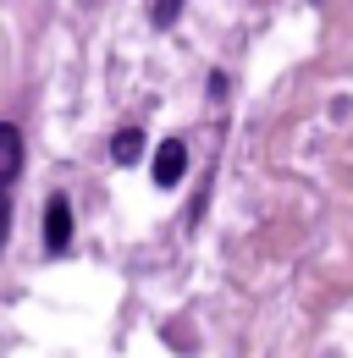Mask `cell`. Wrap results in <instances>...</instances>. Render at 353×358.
I'll use <instances>...</instances> for the list:
<instances>
[{
	"label": "cell",
	"mask_w": 353,
	"mask_h": 358,
	"mask_svg": "<svg viewBox=\"0 0 353 358\" xmlns=\"http://www.w3.org/2000/svg\"><path fill=\"white\" fill-rule=\"evenodd\" d=\"M72 248V204L67 193H50L44 199V254H67Z\"/></svg>",
	"instance_id": "obj_1"
},
{
	"label": "cell",
	"mask_w": 353,
	"mask_h": 358,
	"mask_svg": "<svg viewBox=\"0 0 353 358\" xmlns=\"http://www.w3.org/2000/svg\"><path fill=\"white\" fill-rule=\"evenodd\" d=\"M188 171V143L182 138H166L160 149H155V187H176Z\"/></svg>",
	"instance_id": "obj_2"
},
{
	"label": "cell",
	"mask_w": 353,
	"mask_h": 358,
	"mask_svg": "<svg viewBox=\"0 0 353 358\" xmlns=\"http://www.w3.org/2000/svg\"><path fill=\"white\" fill-rule=\"evenodd\" d=\"M22 177V127L0 122V193Z\"/></svg>",
	"instance_id": "obj_3"
},
{
	"label": "cell",
	"mask_w": 353,
	"mask_h": 358,
	"mask_svg": "<svg viewBox=\"0 0 353 358\" xmlns=\"http://www.w3.org/2000/svg\"><path fill=\"white\" fill-rule=\"evenodd\" d=\"M138 155H144V133H138V127H122V133L111 138V160H116V166H132Z\"/></svg>",
	"instance_id": "obj_4"
},
{
	"label": "cell",
	"mask_w": 353,
	"mask_h": 358,
	"mask_svg": "<svg viewBox=\"0 0 353 358\" xmlns=\"http://www.w3.org/2000/svg\"><path fill=\"white\" fill-rule=\"evenodd\" d=\"M176 11H182V0H155V6H149L155 28H172V22H176Z\"/></svg>",
	"instance_id": "obj_5"
},
{
	"label": "cell",
	"mask_w": 353,
	"mask_h": 358,
	"mask_svg": "<svg viewBox=\"0 0 353 358\" xmlns=\"http://www.w3.org/2000/svg\"><path fill=\"white\" fill-rule=\"evenodd\" d=\"M6 243H11V199L0 193V254H6Z\"/></svg>",
	"instance_id": "obj_6"
}]
</instances>
